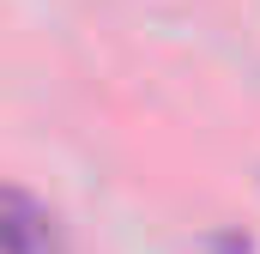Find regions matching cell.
<instances>
[{"instance_id":"cell-1","label":"cell","mask_w":260,"mask_h":254,"mask_svg":"<svg viewBox=\"0 0 260 254\" xmlns=\"http://www.w3.org/2000/svg\"><path fill=\"white\" fill-rule=\"evenodd\" d=\"M0 254H61L55 218L12 182H0Z\"/></svg>"}]
</instances>
